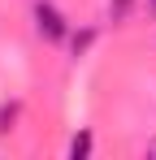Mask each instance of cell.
<instances>
[{"label":"cell","mask_w":156,"mask_h":160,"mask_svg":"<svg viewBox=\"0 0 156 160\" xmlns=\"http://www.w3.org/2000/svg\"><path fill=\"white\" fill-rule=\"evenodd\" d=\"M35 30H39L48 43H61V39H65V18H61V9L39 4V9H35Z\"/></svg>","instance_id":"1"},{"label":"cell","mask_w":156,"mask_h":160,"mask_svg":"<svg viewBox=\"0 0 156 160\" xmlns=\"http://www.w3.org/2000/svg\"><path fill=\"white\" fill-rule=\"evenodd\" d=\"M87 152H91V134H87V130H82V134H74V143H70V156H87Z\"/></svg>","instance_id":"2"},{"label":"cell","mask_w":156,"mask_h":160,"mask_svg":"<svg viewBox=\"0 0 156 160\" xmlns=\"http://www.w3.org/2000/svg\"><path fill=\"white\" fill-rule=\"evenodd\" d=\"M91 39H96V30H82V35H74V56L87 52V48H91Z\"/></svg>","instance_id":"3"},{"label":"cell","mask_w":156,"mask_h":160,"mask_svg":"<svg viewBox=\"0 0 156 160\" xmlns=\"http://www.w3.org/2000/svg\"><path fill=\"white\" fill-rule=\"evenodd\" d=\"M108 13H113V22H122L130 13V0H108Z\"/></svg>","instance_id":"4"},{"label":"cell","mask_w":156,"mask_h":160,"mask_svg":"<svg viewBox=\"0 0 156 160\" xmlns=\"http://www.w3.org/2000/svg\"><path fill=\"white\" fill-rule=\"evenodd\" d=\"M148 13H152V18H156V0H148Z\"/></svg>","instance_id":"5"}]
</instances>
